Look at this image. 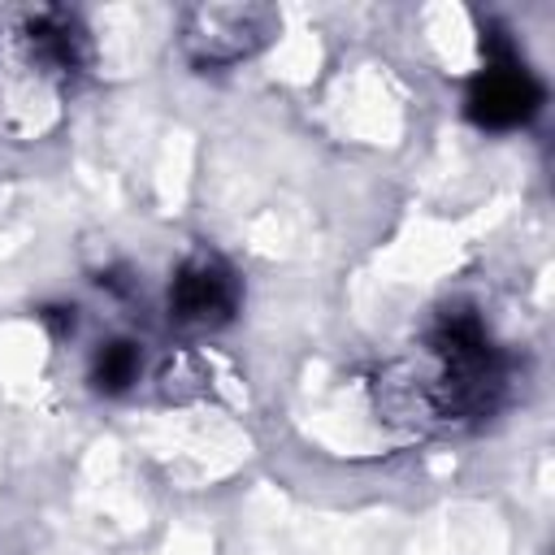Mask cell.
Instances as JSON below:
<instances>
[{
    "mask_svg": "<svg viewBox=\"0 0 555 555\" xmlns=\"http://www.w3.org/2000/svg\"><path fill=\"white\" fill-rule=\"evenodd\" d=\"M542 108V87L529 69L516 61L490 65L473 87H468V117L486 130H512L525 126Z\"/></svg>",
    "mask_w": 555,
    "mask_h": 555,
    "instance_id": "2",
    "label": "cell"
},
{
    "mask_svg": "<svg viewBox=\"0 0 555 555\" xmlns=\"http://www.w3.org/2000/svg\"><path fill=\"white\" fill-rule=\"evenodd\" d=\"M238 282L217 256H191L169 286V317L182 325H221L234 317Z\"/></svg>",
    "mask_w": 555,
    "mask_h": 555,
    "instance_id": "1",
    "label": "cell"
},
{
    "mask_svg": "<svg viewBox=\"0 0 555 555\" xmlns=\"http://www.w3.org/2000/svg\"><path fill=\"white\" fill-rule=\"evenodd\" d=\"M139 377V347L117 338V343H104L91 360V382L100 395H121L130 390V382Z\"/></svg>",
    "mask_w": 555,
    "mask_h": 555,
    "instance_id": "3",
    "label": "cell"
},
{
    "mask_svg": "<svg viewBox=\"0 0 555 555\" xmlns=\"http://www.w3.org/2000/svg\"><path fill=\"white\" fill-rule=\"evenodd\" d=\"M39 317H43V325H48V330H52L56 338L74 334V321H78V317H74V308H65V304H48V308H43Z\"/></svg>",
    "mask_w": 555,
    "mask_h": 555,
    "instance_id": "4",
    "label": "cell"
}]
</instances>
